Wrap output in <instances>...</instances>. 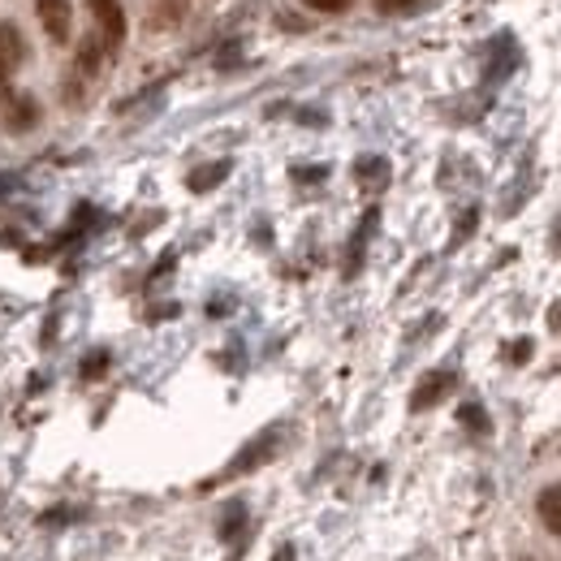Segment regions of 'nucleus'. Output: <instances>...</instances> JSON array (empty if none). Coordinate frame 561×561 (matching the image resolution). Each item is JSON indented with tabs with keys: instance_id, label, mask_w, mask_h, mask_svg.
<instances>
[{
	"instance_id": "10",
	"label": "nucleus",
	"mask_w": 561,
	"mask_h": 561,
	"mask_svg": "<svg viewBox=\"0 0 561 561\" xmlns=\"http://www.w3.org/2000/svg\"><path fill=\"white\" fill-rule=\"evenodd\" d=\"M311 4H316V9H346L351 0H311Z\"/></svg>"
},
{
	"instance_id": "5",
	"label": "nucleus",
	"mask_w": 561,
	"mask_h": 561,
	"mask_svg": "<svg viewBox=\"0 0 561 561\" xmlns=\"http://www.w3.org/2000/svg\"><path fill=\"white\" fill-rule=\"evenodd\" d=\"M536 510H540V523H545L549 531H558V536H561V484H553V489L540 492V496H536Z\"/></svg>"
},
{
	"instance_id": "7",
	"label": "nucleus",
	"mask_w": 561,
	"mask_h": 561,
	"mask_svg": "<svg viewBox=\"0 0 561 561\" xmlns=\"http://www.w3.org/2000/svg\"><path fill=\"white\" fill-rule=\"evenodd\" d=\"M229 173V164H211V169H199V173H191V191H208L211 182H220Z\"/></svg>"
},
{
	"instance_id": "3",
	"label": "nucleus",
	"mask_w": 561,
	"mask_h": 561,
	"mask_svg": "<svg viewBox=\"0 0 561 561\" xmlns=\"http://www.w3.org/2000/svg\"><path fill=\"white\" fill-rule=\"evenodd\" d=\"M26 57V44H22V31L13 22H0V91H9V78L18 73Z\"/></svg>"
},
{
	"instance_id": "1",
	"label": "nucleus",
	"mask_w": 561,
	"mask_h": 561,
	"mask_svg": "<svg viewBox=\"0 0 561 561\" xmlns=\"http://www.w3.org/2000/svg\"><path fill=\"white\" fill-rule=\"evenodd\" d=\"M87 4H91V18H95V39L113 57L126 44V9H122V0H87Z\"/></svg>"
},
{
	"instance_id": "11",
	"label": "nucleus",
	"mask_w": 561,
	"mask_h": 561,
	"mask_svg": "<svg viewBox=\"0 0 561 561\" xmlns=\"http://www.w3.org/2000/svg\"><path fill=\"white\" fill-rule=\"evenodd\" d=\"M514 363H523V358H527V354H531V342H518V346H514Z\"/></svg>"
},
{
	"instance_id": "4",
	"label": "nucleus",
	"mask_w": 561,
	"mask_h": 561,
	"mask_svg": "<svg viewBox=\"0 0 561 561\" xmlns=\"http://www.w3.org/2000/svg\"><path fill=\"white\" fill-rule=\"evenodd\" d=\"M449 389H454V371H432L420 389H415L411 407H415V411H427V407H432V402H440Z\"/></svg>"
},
{
	"instance_id": "6",
	"label": "nucleus",
	"mask_w": 561,
	"mask_h": 561,
	"mask_svg": "<svg viewBox=\"0 0 561 561\" xmlns=\"http://www.w3.org/2000/svg\"><path fill=\"white\" fill-rule=\"evenodd\" d=\"M31 122H35V104H31V100H13V104H9V126H13V130H26Z\"/></svg>"
},
{
	"instance_id": "8",
	"label": "nucleus",
	"mask_w": 561,
	"mask_h": 561,
	"mask_svg": "<svg viewBox=\"0 0 561 561\" xmlns=\"http://www.w3.org/2000/svg\"><path fill=\"white\" fill-rule=\"evenodd\" d=\"M411 4H420V0H376V9H380V13H407Z\"/></svg>"
},
{
	"instance_id": "2",
	"label": "nucleus",
	"mask_w": 561,
	"mask_h": 561,
	"mask_svg": "<svg viewBox=\"0 0 561 561\" xmlns=\"http://www.w3.org/2000/svg\"><path fill=\"white\" fill-rule=\"evenodd\" d=\"M35 13H39V26L48 31L53 44H66L73 31V13L70 0H35Z\"/></svg>"
},
{
	"instance_id": "9",
	"label": "nucleus",
	"mask_w": 561,
	"mask_h": 561,
	"mask_svg": "<svg viewBox=\"0 0 561 561\" xmlns=\"http://www.w3.org/2000/svg\"><path fill=\"white\" fill-rule=\"evenodd\" d=\"M462 423H471V427H480V432H484V427H489V415H484V411H476V407H467V411H462Z\"/></svg>"
}]
</instances>
